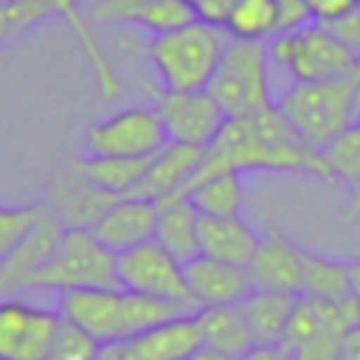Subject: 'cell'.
<instances>
[{
  "mask_svg": "<svg viewBox=\"0 0 360 360\" xmlns=\"http://www.w3.org/2000/svg\"><path fill=\"white\" fill-rule=\"evenodd\" d=\"M214 172H307L318 180H332L321 152H312L298 141L276 101L250 115L225 118L217 138L205 146L188 188Z\"/></svg>",
  "mask_w": 360,
  "mask_h": 360,
  "instance_id": "6da1fadb",
  "label": "cell"
},
{
  "mask_svg": "<svg viewBox=\"0 0 360 360\" xmlns=\"http://www.w3.org/2000/svg\"><path fill=\"white\" fill-rule=\"evenodd\" d=\"M225 42H228L225 28L194 20L177 31L152 37L146 53L160 87L205 90L219 65Z\"/></svg>",
  "mask_w": 360,
  "mask_h": 360,
  "instance_id": "7a4b0ae2",
  "label": "cell"
},
{
  "mask_svg": "<svg viewBox=\"0 0 360 360\" xmlns=\"http://www.w3.org/2000/svg\"><path fill=\"white\" fill-rule=\"evenodd\" d=\"M298 141L312 149L323 152V146L346 129L352 121H357L352 90L346 79H329V82H292L276 101Z\"/></svg>",
  "mask_w": 360,
  "mask_h": 360,
  "instance_id": "3957f363",
  "label": "cell"
},
{
  "mask_svg": "<svg viewBox=\"0 0 360 360\" xmlns=\"http://www.w3.org/2000/svg\"><path fill=\"white\" fill-rule=\"evenodd\" d=\"M205 90L217 98L225 118L250 115L273 104V68L267 42L228 37L219 65Z\"/></svg>",
  "mask_w": 360,
  "mask_h": 360,
  "instance_id": "277c9868",
  "label": "cell"
},
{
  "mask_svg": "<svg viewBox=\"0 0 360 360\" xmlns=\"http://www.w3.org/2000/svg\"><path fill=\"white\" fill-rule=\"evenodd\" d=\"M270 68L287 73L292 82H329L346 79L354 53L343 48L321 22H307L292 31H278L267 39Z\"/></svg>",
  "mask_w": 360,
  "mask_h": 360,
  "instance_id": "5b68a950",
  "label": "cell"
},
{
  "mask_svg": "<svg viewBox=\"0 0 360 360\" xmlns=\"http://www.w3.org/2000/svg\"><path fill=\"white\" fill-rule=\"evenodd\" d=\"M76 290V287H118L115 253L107 250L90 228H65L48 262L34 273L28 290Z\"/></svg>",
  "mask_w": 360,
  "mask_h": 360,
  "instance_id": "8992f818",
  "label": "cell"
},
{
  "mask_svg": "<svg viewBox=\"0 0 360 360\" xmlns=\"http://www.w3.org/2000/svg\"><path fill=\"white\" fill-rule=\"evenodd\" d=\"M169 143L155 107H124L84 132V155L90 158H155Z\"/></svg>",
  "mask_w": 360,
  "mask_h": 360,
  "instance_id": "52a82bcc",
  "label": "cell"
},
{
  "mask_svg": "<svg viewBox=\"0 0 360 360\" xmlns=\"http://www.w3.org/2000/svg\"><path fill=\"white\" fill-rule=\"evenodd\" d=\"M115 278L118 287L143 292L152 298H163L180 307L194 309L183 262L174 259L158 239H149L143 245H135L115 256Z\"/></svg>",
  "mask_w": 360,
  "mask_h": 360,
  "instance_id": "ba28073f",
  "label": "cell"
},
{
  "mask_svg": "<svg viewBox=\"0 0 360 360\" xmlns=\"http://www.w3.org/2000/svg\"><path fill=\"white\" fill-rule=\"evenodd\" d=\"M152 107L158 110L172 143L205 149L225 124V112L208 90L152 87Z\"/></svg>",
  "mask_w": 360,
  "mask_h": 360,
  "instance_id": "9c48e42d",
  "label": "cell"
},
{
  "mask_svg": "<svg viewBox=\"0 0 360 360\" xmlns=\"http://www.w3.org/2000/svg\"><path fill=\"white\" fill-rule=\"evenodd\" d=\"M62 315L22 298H0V360H51Z\"/></svg>",
  "mask_w": 360,
  "mask_h": 360,
  "instance_id": "30bf717a",
  "label": "cell"
},
{
  "mask_svg": "<svg viewBox=\"0 0 360 360\" xmlns=\"http://www.w3.org/2000/svg\"><path fill=\"white\" fill-rule=\"evenodd\" d=\"M56 312L87 332L93 340L112 343L124 338V290L121 287H76L62 290Z\"/></svg>",
  "mask_w": 360,
  "mask_h": 360,
  "instance_id": "8fae6325",
  "label": "cell"
},
{
  "mask_svg": "<svg viewBox=\"0 0 360 360\" xmlns=\"http://www.w3.org/2000/svg\"><path fill=\"white\" fill-rule=\"evenodd\" d=\"M200 346L194 312L177 315L146 332L104 343L96 360H186Z\"/></svg>",
  "mask_w": 360,
  "mask_h": 360,
  "instance_id": "7c38bea8",
  "label": "cell"
},
{
  "mask_svg": "<svg viewBox=\"0 0 360 360\" xmlns=\"http://www.w3.org/2000/svg\"><path fill=\"white\" fill-rule=\"evenodd\" d=\"M253 290H273V292H292L301 295L304 278V248L290 242L281 231H267L259 239L256 253L245 264Z\"/></svg>",
  "mask_w": 360,
  "mask_h": 360,
  "instance_id": "4fadbf2b",
  "label": "cell"
},
{
  "mask_svg": "<svg viewBox=\"0 0 360 360\" xmlns=\"http://www.w3.org/2000/svg\"><path fill=\"white\" fill-rule=\"evenodd\" d=\"M186 270V284L194 309H208V307H228V304H242L248 298L250 278L245 267L217 262L208 256H194L183 264Z\"/></svg>",
  "mask_w": 360,
  "mask_h": 360,
  "instance_id": "5bb4252c",
  "label": "cell"
},
{
  "mask_svg": "<svg viewBox=\"0 0 360 360\" xmlns=\"http://www.w3.org/2000/svg\"><path fill=\"white\" fill-rule=\"evenodd\" d=\"M115 200H121V197L104 194L101 188H96L93 183H87L79 174V169L70 163L68 169H62L59 174H53L45 205L51 208V214L65 228H90Z\"/></svg>",
  "mask_w": 360,
  "mask_h": 360,
  "instance_id": "9a60e30c",
  "label": "cell"
},
{
  "mask_svg": "<svg viewBox=\"0 0 360 360\" xmlns=\"http://www.w3.org/2000/svg\"><path fill=\"white\" fill-rule=\"evenodd\" d=\"M155 222H158L155 200L121 197L90 225V231L107 250L118 256L135 245L155 239Z\"/></svg>",
  "mask_w": 360,
  "mask_h": 360,
  "instance_id": "2e32d148",
  "label": "cell"
},
{
  "mask_svg": "<svg viewBox=\"0 0 360 360\" xmlns=\"http://www.w3.org/2000/svg\"><path fill=\"white\" fill-rule=\"evenodd\" d=\"M65 225L51 214V208L45 211V217L28 231V236L0 259V298L17 292V290H28L34 273L48 262V256L53 253L59 236H62Z\"/></svg>",
  "mask_w": 360,
  "mask_h": 360,
  "instance_id": "e0dca14e",
  "label": "cell"
},
{
  "mask_svg": "<svg viewBox=\"0 0 360 360\" xmlns=\"http://www.w3.org/2000/svg\"><path fill=\"white\" fill-rule=\"evenodd\" d=\"M158 222H155V239L183 264L194 256H200L197 245V225L200 211L194 208L188 191H172L155 200Z\"/></svg>",
  "mask_w": 360,
  "mask_h": 360,
  "instance_id": "ac0fdd59",
  "label": "cell"
},
{
  "mask_svg": "<svg viewBox=\"0 0 360 360\" xmlns=\"http://www.w3.org/2000/svg\"><path fill=\"white\" fill-rule=\"evenodd\" d=\"M262 233L248 225L242 217H200L197 225V245L200 253L217 262H228L245 267L259 248Z\"/></svg>",
  "mask_w": 360,
  "mask_h": 360,
  "instance_id": "d6986e66",
  "label": "cell"
},
{
  "mask_svg": "<svg viewBox=\"0 0 360 360\" xmlns=\"http://www.w3.org/2000/svg\"><path fill=\"white\" fill-rule=\"evenodd\" d=\"M205 149L202 146H186V143H166L152 160L149 169L135 191V197L143 200H158L163 194L172 191H188L191 177L197 174L200 163H202Z\"/></svg>",
  "mask_w": 360,
  "mask_h": 360,
  "instance_id": "ffe728a7",
  "label": "cell"
},
{
  "mask_svg": "<svg viewBox=\"0 0 360 360\" xmlns=\"http://www.w3.org/2000/svg\"><path fill=\"white\" fill-rule=\"evenodd\" d=\"M194 323H197L200 346H208V349H214L231 360L242 357L248 349L256 346L239 304L194 309Z\"/></svg>",
  "mask_w": 360,
  "mask_h": 360,
  "instance_id": "44dd1931",
  "label": "cell"
},
{
  "mask_svg": "<svg viewBox=\"0 0 360 360\" xmlns=\"http://www.w3.org/2000/svg\"><path fill=\"white\" fill-rule=\"evenodd\" d=\"M298 295L292 292H273V290H250L248 298L239 304L253 335L256 346H281L287 321L292 315Z\"/></svg>",
  "mask_w": 360,
  "mask_h": 360,
  "instance_id": "7402d4cb",
  "label": "cell"
},
{
  "mask_svg": "<svg viewBox=\"0 0 360 360\" xmlns=\"http://www.w3.org/2000/svg\"><path fill=\"white\" fill-rule=\"evenodd\" d=\"M152 158H79L73 166L79 174L112 197H135Z\"/></svg>",
  "mask_w": 360,
  "mask_h": 360,
  "instance_id": "603a6c76",
  "label": "cell"
},
{
  "mask_svg": "<svg viewBox=\"0 0 360 360\" xmlns=\"http://www.w3.org/2000/svg\"><path fill=\"white\" fill-rule=\"evenodd\" d=\"M245 174L214 172L188 188V197L200 217H239L245 202Z\"/></svg>",
  "mask_w": 360,
  "mask_h": 360,
  "instance_id": "cb8c5ba5",
  "label": "cell"
},
{
  "mask_svg": "<svg viewBox=\"0 0 360 360\" xmlns=\"http://www.w3.org/2000/svg\"><path fill=\"white\" fill-rule=\"evenodd\" d=\"M301 295H312V298H323V301L352 298L349 262H338V259H329V256L304 250Z\"/></svg>",
  "mask_w": 360,
  "mask_h": 360,
  "instance_id": "d4e9b609",
  "label": "cell"
},
{
  "mask_svg": "<svg viewBox=\"0 0 360 360\" xmlns=\"http://www.w3.org/2000/svg\"><path fill=\"white\" fill-rule=\"evenodd\" d=\"M222 28L233 39H250V42L273 39L281 31L276 0H233Z\"/></svg>",
  "mask_w": 360,
  "mask_h": 360,
  "instance_id": "484cf974",
  "label": "cell"
},
{
  "mask_svg": "<svg viewBox=\"0 0 360 360\" xmlns=\"http://www.w3.org/2000/svg\"><path fill=\"white\" fill-rule=\"evenodd\" d=\"M329 177L343 180L349 188L360 183V118L352 121L346 129H340L321 152Z\"/></svg>",
  "mask_w": 360,
  "mask_h": 360,
  "instance_id": "4316f807",
  "label": "cell"
},
{
  "mask_svg": "<svg viewBox=\"0 0 360 360\" xmlns=\"http://www.w3.org/2000/svg\"><path fill=\"white\" fill-rule=\"evenodd\" d=\"M194 20H197V8L191 0H146L132 22L149 31L152 37H158V34L177 31Z\"/></svg>",
  "mask_w": 360,
  "mask_h": 360,
  "instance_id": "83f0119b",
  "label": "cell"
},
{
  "mask_svg": "<svg viewBox=\"0 0 360 360\" xmlns=\"http://www.w3.org/2000/svg\"><path fill=\"white\" fill-rule=\"evenodd\" d=\"M48 205L45 202H31V205H0V259L11 253L28 231L45 217Z\"/></svg>",
  "mask_w": 360,
  "mask_h": 360,
  "instance_id": "f1b7e54d",
  "label": "cell"
},
{
  "mask_svg": "<svg viewBox=\"0 0 360 360\" xmlns=\"http://www.w3.org/2000/svg\"><path fill=\"white\" fill-rule=\"evenodd\" d=\"M98 349H101L98 340H93L87 332H82L79 326H73V323H68L62 318L51 360H96Z\"/></svg>",
  "mask_w": 360,
  "mask_h": 360,
  "instance_id": "f546056e",
  "label": "cell"
},
{
  "mask_svg": "<svg viewBox=\"0 0 360 360\" xmlns=\"http://www.w3.org/2000/svg\"><path fill=\"white\" fill-rule=\"evenodd\" d=\"M321 25H326L332 31V37L343 48H349L354 53V59L360 56V6L346 11V14H340V17H335V20H329V22H321Z\"/></svg>",
  "mask_w": 360,
  "mask_h": 360,
  "instance_id": "4dcf8cb0",
  "label": "cell"
},
{
  "mask_svg": "<svg viewBox=\"0 0 360 360\" xmlns=\"http://www.w3.org/2000/svg\"><path fill=\"white\" fill-rule=\"evenodd\" d=\"M146 0H98L90 8L96 22H132Z\"/></svg>",
  "mask_w": 360,
  "mask_h": 360,
  "instance_id": "1f68e13d",
  "label": "cell"
},
{
  "mask_svg": "<svg viewBox=\"0 0 360 360\" xmlns=\"http://www.w3.org/2000/svg\"><path fill=\"white\" fill-rule=\"evenodd\" d=\"M276 8H278V25H281V31H292V28H301V25L312 22L309 8H307V0H276Z\"/></svg>",
  "mask_w": 360,
  "mask_h": 360,
  "instance_id": "d6a6232c",
  "label": "cell"
},
{
  "mask_svg": "<svg viewBox=\"0 0 360 360\" xmlns=\"http://www.w3.org/2000/svg\"><path fill=\"white\" fill-rule=\"evenodd\" d=\"M360 0H307V8H309V17L312 22H329L352 8H357Z\"/></svg>",
  "mask_w": 360,
  "mask_h": 360,
  "instance_id": "836d02e7",
  "label": "cell"
},
{
  "mask_svg": "<svg viewBox=\"0 0 360 360\" xmlns=\"http://www.w3.org/2000/svg\"><path fill=\"white\" fill-rule=\"evenodd\" d=\"M338 360H360V323H354L343 340H340V357Z\"/></svg>",
  "mask_w": 360,
  "mask_h": 360,
  "instance_id": "e575fe53",
  "label": "cell"
},
{
  "mask_svg": "<svg viewBox=\"0 0 360 360\" xmlns=\"http://www.w3.org/2000/svg\"><path fill=\"white\" fill-rule=\"evenodd\" d=\"M236 360H287V352L281 346H253Z\"/></svg>",
  "mask_w": 360,
  "mask_h": 360,
  "instance_id": "d590c367",
  "label": "cell"
},
{
  "mask_svg": "<svg viewBox=\"0 0 360 360\" xmlns=\"http://www.w3.org/2000/svg\"><path fill=\"white\" fill-rule=\"evenodd\" d=\"M17 34H20V28L14 22V14L8 8V0H0V45L8 42L11 37H17Z\"/></svg>",
  "mask_w": 360,
  "mask_h": 360,
  "instance_id": "8d00e7d4",
  "label": "cell"
},
{
  "mask_svg": "<svg viewBox=\"0 0 360 360\" xmlns=\"http://www.w3.org/2000/svg\"><path fill=\"white\" fill-rule=\"evenodd\" d=\"M346 82H349V90H352V101H354V112H357V118H360V56L354 59V65H352V70H349V76H346Z\"/></svg>",
  "mask_w": 360,
  "mask_h": 360,
  "instance_id": "74e56055",
  "label": "cell"
},
{
  "mask_svg": "<svg viewBox=\"0 0 360 360\" xmlns=\"http://www.w3.org/2000/svg\"><path fill=\"white\" fill-rule=\"evenodd\" d=\"M186 360H231V357H225V354H219V352H214L208 346H197Z\"/></svg>",
  "mask_w": 360,
  "mask_h": 360,
  "instance_id": "f35d334b",
  "label": "cell"
},
{
  "mask_svg": "<svg viewBox=\"0 0 360 360\" xmlns=\"http://www.w3.org/2000/svg\"><path fill=\"white\" fill-rule=\"evenodd\" d=\"M349 281H352V295L360 301V259L349 262Z\"/></svg>",
  "mask_w": 360,
  "mask_h": 360,
  "instance_id": "ab89813d",
  "label": "cell"
},
{
  "mask_svg": "<svg viewBox=\"0 0 360 360\" xmlns=\"http://www.w3.org/2000/svg\"><path fill=\"white\" fill-rule=\"evenodd\" d=\"M349 217H360V183L352 186V194H349Z\"/></svg>",
  "mask_w": 360,
  "mask_h": 360,
  "instance_id": "60d3db41",
  "label": "cell"
}]
</instances>
